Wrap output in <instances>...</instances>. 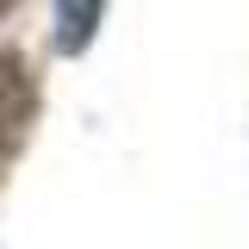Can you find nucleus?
Returning <instances> with one entry per match:
<instances>
[{
    "mask_svg": "<svg viewBox=\"0 0 249 249\" xmlns=\"http://www.w3.org/2000/svg\"><path fill=\"white\" fill-rule=\"evenodd\" d=\"M31 106H37V93H31V69H25V56H19V50H0V156L25 137Z\"/></svg>",
    "mask_w": 249,
    "mask_h": 249,
    "instance_id": "1",
    "label": "nucleus"
},
{
    "mask_svg": "<svg viewBox=\"0 0 249 249\" xmlns=\"http://www.w3.org/2000/svg\"><path fill=\"white\" fill-rule=\"evenodd\" d=\"M100 13H106V0H56V50L62 56H81L93 44Z\"/></svg>",
    "mask_w": 249,
    "mask_h": 249,
    "instance_id": "2",
    "label": "nucleus"
},
{
    "mask_svg": "<svg viewBox=\"0 0 249 249\" xmlns=\"http://www.w3.org/2000/svg\"><path fill=\"white\" fill-rule=\"evenodd\" d=\"M6 13H13V0H0V19H6Z\"/></svg>",
    "mask_w": 249,
    "mask_h": 249,
    "instance_id": "3",
    "label": "nucleus"
}]
</instances>
